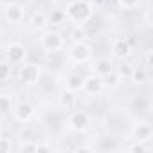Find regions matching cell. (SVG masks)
Returning <instances> with one entry per match:
<instances>
[{"instance_id":"cell-1","label":"cell","mask_w":153,"mask_h":153,"mask_svg":"<svg viewBox=\"0 0 153 153\" xmlns=\"http://www.w3.org/2000/svg\"><path fill=\"white\" fill-rule=\"evenodd\" d=\"M94 4L90 0H70L65 7V18L76 25H83L94 16Z\"/></svg>"},{"instance_id":"cell-2","label":"cell","mask_w":153,"mask_h":153,"mask_svg":"<svg viewBox=\"0 0 153 153\" xmlns=\"http://www.w3.org/2000/svg\"><path fill=\"white\" fill-rule=\"evenodd\" d=\"M92 124V119L90 115L85 112V110H70L68 117H67V128L72 130V131H87Z\"/></svg>"},{"instance_id":"cell-3","label":"cell","mask_w":153,"mask_h":153,"mask_svg":"<svg viewBox=\"0 0 153 153\" xmlns=\"http://www.w3.org/2000/svg\"><path fill=\"white\" fill-rule=\"evenodd\" d=\"M92 54H94L92 45H88V43L83 40V42L72 43V47H70V51H68V59H70L72 63L83 65V63H87V61L92 59Z\"/></svg>"},{"instance_id":"cell-4","label":"cell","mask_w":153,"mask_h":153,"mask_svg":"<svg viewBox=\"0 0 153 153\" xmlns=\"http://www.w3.org/2000/svg\"><path fill=\"white\" fill-rule=\"evenodd\" d=\"M65 45V38L58 31H43L40 36V47L45 52H58Z\"/></svg>"},{"instance_id":"cell-5","label":"cell","mask_w":153,"mask_h":153,"mask_svg":"<svg viewBox=\"0 0 153 153\" xmlns=\"http://www.w3.org/2000/svg\"><path fill=\"white\" fill-rule=\"evenodd\" d=\"M18 78L24 85H36L42 79V67L36 63H22L18 70Z\"/></svg>"},{"instance_id":"cell-6","label":"cell","mask_w":153,"mask_h":153,"mask_svg":"<svg viewBox=\"0 0 153 153\" xmlns=\"http://www.w3.org/2000/svg\"><path fill=\"white\" fill-rule=\"evenodd\" d=\"M11 112H13L15 121L25 124V123H29V121L36 115V106H34L31 101H20V103H16V105L13 106Z\"/></svg>"},{"instance_id":"cell-7","label":"cell","mask_w":153,"mask_h":153,"mask_svg":"<svg viewBox=\"0 0 153 153\" xmlns=\"http://www.w3.org/2000/svg\"><path fill=\"white\" fill-rule=\"evenodd\" d=\"M6 58L11 65H22L27 58V49L22 42H11L6 47Z\"/></svg>"},{"instance_id":"cell-8","label":"cell","mask_w":153,"mask_h":153,"mask_svg":"<svg viewBox=\"0 0 153 153\" xmlns=\"http://www.w3.org/2000/svg\"><path fill=\"white\" fill-rule=\"evenodd\" d=\"M2 16L9 22V24H20L25 18V7L22 4L16 2H9L2 6Z\"/></svg>"},{"instance_id":"cell-9","label":"cell","mask_w":153,"mask_h":153,"mask_svg":"<svg viewBox=\"0 0 153 153\" xmlns=\"http://www.w3.org/2000/svg\"><path fill=\"white\" fill-rule=\"evenodd\" d=\"M81 90L85 94H88V96H99L105 90V85H103L101 76H97L96 72L85 76V78H83V85H81Z\"/></svg>"},{"instance_id":"cell-10","label":"cell","mask_w":153,"mask_h":153,"mask_svg":"<svg viewBox=\"0 0 153 153\" xmlns=\"http://www.w3.org/2000/svg\"><path fill=\"white\" fill-rule=\"evenodd\" d=\"M131 137H133V140H137V142H148V140H151V137H153V128H151V124L146 123V121L135 123V124L131 126Z\"/></svg>"},{"instance_id":"cell-11","label":"cell","mask_w":153,"mask_h":153,"mask_svg":"<svg viewBox=\"0 0 153 153\" xmlns=\"http://www.w3.org/2000/svg\"><path fill=\"white\" fill-rule=\"evenodd\" d=\"M49 24H51V18H49V15L45 13V11H34L33 15H31V18H29V25H31V29L33 31H36V33H43L47 27H49Z\"/></svg>"},{"instance_id":"cell-12","label":"cell","mask_w":153,"mask_h":153,"mask_svg":"<svg viewBox=\"0 0 153 153\" xmlns=\"http://www.w3.org/2000/svg\"><path fill=\"white\" fill-rule=\"evenodd\" d=\"M112 54L117 59H126L131 54V45L126 38H115L112 42Z\"/></svg>"},{"instance_id":"cell-13","label":"cell","mask_w":153,"mask_h":153,"mask_svg":"<svg viewBox=\"0 0 153 153\" xmlns=\"http://www.w3.org/2000/svg\"><path fill=\"white\" fill-rule=\"evenodd\" d=\"M58 101H59V106L63 108V110H74L76 108V105H78V96H76V92L74 90H68V88H65L61 94H59V97H58Z\"/></svg>"},{"instance_id":"cell-14","label":"cell","mask_w":153,"mask_h":153,"mask_svg":"<svg viewBox=\"0 0 153 153\" xmlns=\"http://www.w3.org/2000/svg\"><path fill=\"white\" fill-rule=\"evenodd\" d=\"M101 79H103L105 88H110V90L119 88V87L123 85V76H121V72H117L115 68H114V70H110L108 74L101 76Z\"/></svg>"},{"instance_id":"cell-15","label":"cell","mask_w":153,"mask_h":153,"mask_svg":"<svg viewBox=\"0 0 153 153\" xmlns=\"http://www.w3.org/2000/svg\"><path fill=\"white\" fill-rule=\"evenodd\" d=\"M81 85H83V76L81 74H68L65 78V88H68V90L78 92V90H81Z\"/></svg>"},{"instance_id":"cell-16","label":"cell","mask_w":153,"mask_h":153,"mask_svg":"<svg viewBox=\"0 0 153 153\" xmlns=\"http://www.w3.org/2000/svg\"><path fill=\"white\" fill-rule=\"evenodd\" d=\"M94 70L97 76H105L108 74L110 70H114V63L108 59V58H99L96 63H94Z\"/></svg>"},{"instance_id":"cell-17","label":"cell","mask_w":153,"mask_h":153,"mask_svg":"<svg viewBox=\"0 0 153 153\" xmlns=\"http://www.w3.org/2000/svg\"><path fill=\"white\" fill-rule=\"evenodd\" d=\"M13 110V97L7 92H0V115H6Z\"/></svg>"},{"instance_id":"cell-18","label":"cell","mask_w":153,"mask_h":153,"mask_svg":"<svg viewBox=\"0 0 153 153\" xmlns=\"http://www.w3.org/2000/svg\"><path fill=\"white\" fill-rule=\"evenodd\" d=\"M130 79H131V83H135V85H144V83L148 81V70H146V68H135V70H131Z\"/></svg>"},{"instance_id":"cell-19","label":"cell","mask_w":153,"mask_h":153,"mask_svg":"<svg viewBox=\"0 0 153 153\" xmlns=\"http://www.w3.org/2000/svg\"><path fill=\"white\" fill-rule=\"evenodd\" d=\"M68 38H70V42H72V43H76V42H83V40L87 38V33H85V29H83L81 25H76V27H72V29H70Z\"/></svg>"},{"instance_id":"cell-20","label":"cell","mask_w":153,"mask_h":153,"mask_svg":"<svg viewBox=\"0 0 153 153\" xmlns=\"http://www.w3.org/2000/svg\"><path fill=\"white\" fill-rule=\"evenodd\" d=\"M140 2L142 0H117V6H119L121 11H131L135 7H139Z\"/></svg>"},{"instance_id":"cell-21","label":"cell","mask_w":153,"mask_h":153,"mask_svg":"<svg viewBox=\"0 0 153 153\" xmlns=\"http://www.w3.org/2000/svg\"><path fill=\"white\" fill-rule=\"evenodd\" d=\"M11 68L9 61H0V81H7L11 78Z\"/></svg>"},{"instance_id":"cell-22","label":"cell","mask_w":153,"mask_h":153,"mask_svg":"<svg viewBox=\"0 0 153 153\" xmlns=\"http://www.w3.org/2000/svg\"><path fill=\"white\" fill-rule=\"evenodd\" d=\"M18 149H20V151H38V140L29 139V140L22 142V144L18 146Z\"/></svg>"},{"instance_id":"cell-23","label":"cell","mask_w":153,"mask_h":153,"mask_svg":"<svg viewBox=\"0 0 153 153\" xmlns=\"http://www.w3.org/2000/svg\"><path fill=\"white\" fill-rule=\"evenodd\" d=\"M13 149V144H11V139L9 137H2L0 135V153H7Z\"/></svg>"},{"instance_id":"cell-24","label":"cell","mask_w":153,"mask_h":153,"mask_svg":"<svg viewBox=\"0 0 153 153\" xmlns=\"http://www.w3.org/2000/svg\"><path fill=\"white\" fill-rule=\"evenodd\" d=\"M146 146H144V142H137L135 140V144H131L130 146V151H133V153H146Z\"/></svg>"},{"instance_id":"cell-25","label":"cell","mask_w":153,"mask_h":153,"mask_svg":"<svg viewBox=\"0 0 153 153\" xmlns=\"http://www.w3.org/2000/svg\"><path fill=\"white\" fill-rule=\"evenodd\" d=\"M38 151H52V146L47 142H38Z\"/></svg>"},{"instance_id":"cell-26","label":"cell","mask_w":153,"mask_h":153,"mask_svg":"<svg viewBox=\"0 0 153 153\" xmlns=\"http://www.w3.org/2000/svg\"><path fill=\"white\" fill-rule=\"evenodd\" d=\"M151 58H153V51H146V67H151Z\"/></svg>"},{"instance_id":"cell-27","label":"cell","mask_w":153,"mask_h":153,"mask_svg":"<svg viewBox=\"0 0 153 153\" xmlns=\"http://www.w3.org/2000/svg\"><path fill=\"white\" fill-rule=\"evenodd\" d=\"M76 151H94V148L92 146H78Z\"/></svg>"},{"instance_id":"cell-28","label":"cell","mask_w":153,"mask_h":153,"mask_svg":"<svg viewBox=\"0 0 153 153\" xmlns=\"http://www.w3.org/2000/svg\"><path fill=\"white\" fill-rule=\"evenodd\" d=\"M0 20H2V13H0Z\"/></svg>"}]
</instances>
